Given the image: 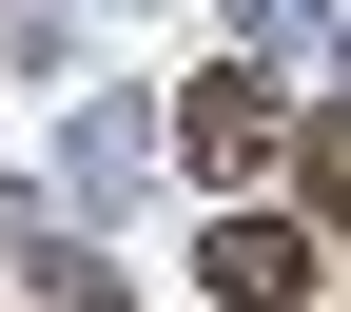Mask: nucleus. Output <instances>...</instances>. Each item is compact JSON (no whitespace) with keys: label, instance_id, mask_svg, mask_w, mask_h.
<instances>
[{"label":"nucleus","instance_id":"f257e3e1","mask_svg":"<svg viewBox=\"0 0 351 312\" xmlns=\"http://www.w3.org/2000/svg\"><path fill=\"white\" fill-rule=\"evenodd\" d=\"M274 137H293L274 78H195V117H176V156H195L215 195H254V176H274Z\"/></svg>","mask_w":351,"mask_h":312},{"label":"nucleus","instance_id":"f03ea898","mask_svg":"<svg viewBox=\"0 0 351 312\" xmlns=\"http://www.w3.org/2000/svg\"><path fill=\"white\" fill-rule=\"evenodd\" d=\"M215 293H234V312H293V293H313V215H215Z\"/></svg>","mask_w":351,"mask_h":312},{"label":"nucleus","instance_id":"7ed1b4c3","mask_svg":"<svg viewBox=\"0 0 351 312\" xmlns=\"http://www.w3.org/2000/svg\"><path fill=\"white\" fill-rule=\"evenodd\" d=\"M293 176H313V215H351V117H313V137H293Z\"/></svg>","mask_w":351,"mask_h":312}]
</instances>
